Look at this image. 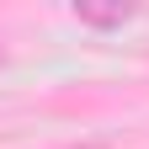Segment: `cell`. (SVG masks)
<instances>
[{"label":"cell","instance_id":"7a4b0ae2","mask_svg":"<svg viewBox=\"0 0 149 149\" xmlns=\"http://www.w3.org/2000/svg\"><path fill=\"white\" fill-rule=\"evenodd\" d=\"M74 149H101V144H74Z\"/></svg>","mask_w":149,"mask_h":149},{"label":"cell","instance_id":"3957f363","mask_svg":"<svg viewBox=\"0 0 149 149\" xmlns=\"http://www.w3.org/2000/svg\"><path fill=\"white\" fill-rule=\"evenodd\" d=\"M0 64H6V48H0Z\"/></svg>","mask_w":149,"mask_h":149},{"label":"cell","instance_id":"6da1fadb","mask_svg":"<svg viewBox=\"0 0 149 149\" xmlns=\"http://www.w3.org/2000/svg\"><path fill=\"white\" fill-rule=\"evenodd\" d=\"M128 16H133V6H107V11H96V6H74V22H85V27H123Z\"/></svg>","mask_w":149,"mask_h":149}]
</instances>
